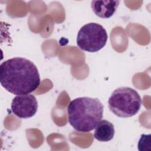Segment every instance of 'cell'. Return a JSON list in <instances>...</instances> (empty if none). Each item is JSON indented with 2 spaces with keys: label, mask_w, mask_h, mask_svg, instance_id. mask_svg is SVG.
<instances>
[{
  "label": "cell",
  "mask_w": 151,
  "mask_h": 151,
  "mask_svg": "<svg viewBox=\"0 0 151 151\" xmlns=\"http://www.w3.org/2000/svg\"><path fill=\"white\" fill-rule=\"evenodd\" d=\"M0 83L8 92L17 96L24 95L39 87L40 77L32 61L25 58L14 57L1 64Z\"/></svg>",
  "instance_id": "obj_1"
},
{
  "label": "cell",
  "mask_w": 151,
  "mask_h": 151,
  "mask_svg": "<svg viewBox=\"0 0 151 151\" xmlns=\"http://www.w3.org/2000/svg\"><path fill=\"white\" fill-rule=\"evenodd\" d=\"M103 104L97 98H76L67 107L68 122L76 130L90 132L103 118Z\"/></svg>",
  "instance_id": "obj_2"
},
{
  "label": "cell",
  "mask_w": 151,
  "mask_h": 151,
  "mask_svg": "<svg viewBox=\"0 0 151 151\" xmlns=\"http://www.w3.org/2000/svg\"><path fill=\"white\" fill-rule=\"evenodd\" d=\"M142 104L139 93L133 88L122 87L116 89L108 101L110 110L119 117L127 118L136 115Z\"/></svg>",
  "instance_id": "obj_3"
},
{
  "label": "cell",
  "mask_w": 151,
  "mask_h": 151,
  "mask_svg": "<svg viewBox=\"0 0 151 151\" xmlns=\"http://www.w3.org/2000/svg\"><path fill=\"white\" fill-rule=\"evenodd\" d=\"M107 38V31L101 25L90 22L83 25L78 31L77 44L83 51L94 52L105 46Z\"/></svg>",
  "instance_id": "obj_4"
},
{
  "label": "cell",
  "mask_w": 151,
  "mask_h": 151,
  "mask_svg": "<svg viewBox=\"0 0 151 151\" xmlns=\"http://www.w3.org/2000/svg\"><path fill=\"white\" fill-rule=\"evenodd\" d=\"M12 113L20 119H28L34 116L38 109V102L32 94L18 95L12 101Z\"/></svg>",
  "instance_id": "obj_5"
},
{
  "label": "cell",
  "mask_w": 151,
  "mask_h": 151,
  "mask_svg": "<svg viewBox=\"0 0 151 151\" xmlns=\"http://www.w3.org/2000/svg\"><path fill=\"white\" fill-rule=\"evenodd\" d=\"M120 1H93L91 8L94 13L101 18H110L116 12Z\"/></svg>",
  "instance_id": "obj_6"
},
{
  "label": "cell",
  "mask_w": 151,
  "mask_h": 151,
  "mask_svg": "<svg viewBox=\"0 0 151 151\" xmlns=\"http://www.w3.org/2000/svg\"><path fill=\"white\" fill-rule=\"evenodd\" d=\"M114 136V125L107 120H101L95 127L94 137L100 142H109Z\"/></svg>",
  "instance_id": "obj_7"
},
{
  "label": "cell",
  "mask_w": 151,
  "mask_h": 151,
  "mask_svg": "<svg viewBox=\"0 0 151 151\" xmlns=\"http://www.w3.org/2000/svg\"><path fill=\"white\" fill-rule=\"evenodd\" d=\"M138 149L140 151L151 150V135L142 134L139 140Z\"/></svg>",
  "instance_id": "obj_8"
}]
</instances>
